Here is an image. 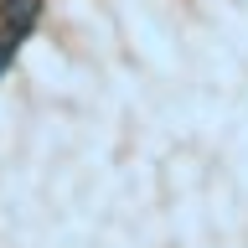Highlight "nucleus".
<instances>
[{
    "label": "nucleus",
    "instance_id": "obj_1",
    "mask_svg": "<svg viewBox=\"0 0 248 248\" xmlns=\"http://www.w3.org/2000/svg\"><path fill=\"white\" fill-rule=\"evenodd\" d=\"M36 21H42V0H5V5H0V42L16 46Z\"/></svg>",
    "mask_w": 248,
    "mask_h": 248
},
{
    "label": "nucleus",
    "instance_id": "obj_2",
    "mask_svg": "<svg viewBox=\"0 0 248 248\" xmlns=\"http://www.w3.org/2000/svg\"><path fill=\"white\" fill-rule=\"evenodd\" d=\"M11 52H16L11 42H0V73H5V67H11Z\"/></svg>",
    "mask_w": 248,
    "mask_h": 248
}]
</instances>
